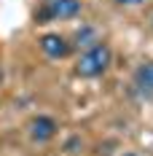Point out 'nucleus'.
<instances>
[{"mask_svg": "<svg viewBox=\"0 0 153 156\" xmlns=\"http://www.w3.org/2000/svg\"><path fill=\"white\" fill-rule=\"evenodd\" d=\"M110 62H113V51H110L107 43L99 41L97 46L86 48L75 59V76L78 78H99L110 67Z\"/></svg>", "mask_w": 153, "mask_h": 156, "instance_id": "obj_1", "label": "nucleus"}, {"mask_svg": "<svg viewBox=\"0 0 153 156\" xmlns=\"http://www.w3.org/2000/svg\"><path fill=\"white\" fill-rule=\"evenodd\" d=\"M38 46L40 51L46 54L48 59H67L70 57V51H73V43L59 35V32H46V35H40L38 38Z\"/></svg>", "mask_w": 153, "mask_h": 156, "instance_id": "obj_2", "label": "nucleus"}, {"mask_svg": "<svg viewBox=\"0 0 153 156\" xmlns=\"http://www.w3.org/2000/svg\"><path fill=\"white\" fill-rule=\"evenodd\" d=\"M83 11V3L81 0H46L43 3V19H75Z\"/></svg>", "mask_w": 153, "mask_h": 156, "instance_id": "obj_3", "label": "nucleus"}, {"mask_svg": "<svg viewBox=\"0 0 153 156\" xmlns=\"http://www.w3.org/2000/svg\"><path fill=\"white\" fill-rule=\"evenodd\" d=\"M57 132H59V124L51 116H32L27 124V135L32 143H48L57 137Z\"/></svg>", "mask_w": 153, "mask_h": 156, "instance_id": "obj_4", "label": "nucleus"}, {"mask_svg": "<svg viewBox=\"0 0 153 156\" xmlns=\"http://www.w3.org/2000/svg\"><path fill=\"white\" fill-rule=\"evenodd\" d=\"M134 83L142 92H153V62H142L134 70Z\"/></svg>", "mask_w": 153, "mask_h": 156, "instance_id": "obj_5", "label": "nucleus"}, {"mask_svg": "<svg viewBox=\"0 0 153 156\" xmlns=\"http://www.w3.org/2000/svg\"><path fill=\"white\" fill-rule=\"evenodd\" d=\"M73 41H75V46L83 48V51L99 43V38H97V30H94V27H81V30L75 32V38H73Z\"/></svg>", "mask_w": 153, "mask_h": 156, "instance_id": "obj_6", "label": "nucleus"}, {"mask_svg": "<svg viewBox=\"0 0 153 156\" xmlns=\"http://www.w3.org/2000/svg\"><path fill=\"white\" fill-rule=\"evenodd\" d=\"M118 5H140V3H145V0H116Z\"/></svg>", "mask_w": 153, "mask_h": 156, "instance_id": "obj_7", "label": "nucleus"}, {"mask_svg": "<svg viewBox=\"0 0 153 156\" xmlns=\"http://www.w3.org/2000/svg\"><path fill=\"white\" fill-rule=\"evenodd\" d=\"M121 156H142V154H140V151H123Z\"/></svg>", "mask_w": 153, "mask_h": 156, "instance_id": "obj_8", "label": "nucleus"}, {"mask_svg": "<svg viewBox=\"0 0 153 156\" xmlns=\"http://www.w3.org/2000/svg\"><path fill=\"white\" fill-rule=\"evenodd\" d=\"M151 24H153V16H151Z\"/></svg>", "mask_w": 153, "mask_h": 156, "instance_id": "obj_9", "label": "nucleus"}]
</instances>
